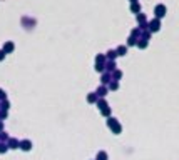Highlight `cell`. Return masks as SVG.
Masks as SVG:
<instances>
[{
  "label": "cell",
  "instance_id": "603a6c76",
  "mask_svg": "<svg viewBox=\"0 0 179 160\" xmlns=\"http://www.w3.org/2000/svg\"><path fill=\"white\" fill-rule=\"evenodd\" d=\"M0 142H8V135H7L3 130L0 132Z\"/></svg>",
  "mask_w": 179,
  "mask_h": 160
},
{
  "label": "cell",
  "instance_id": "4316f807",
  "mask_svg": "<svg viewBox=\"0 0 179 160\" xmlns=\"http://www.w3.org/2000/svg\"><path fill=\"white\" fill-rule=\"evenodd\" d=\"M5 55H7V53L3 52V50H0V62H2V60L5 59Z\"/></svg>",
  "mask_w": 179,
  "mask_h": 160
},
{
  "label": "cell",
  "instance_id": "9a60e30c",
  "mask_svg": "<svg viewBox=\"0 0 179 160\" xmlns=\"http://www.w3.org/2000/svg\"><path fill=\"white\" fill-rule=\"evenodd\" d=\"M107 87H109V90L116 92V90H119V82H117V80H112V82H111Z\"/></svg>",
  "mask_w": 179,
  "mask_h": 160
},
{
  "label": "cell",
  "instance_id": "7a4b0ae2",
  "mask_svg": "<svg viewBox=\"0 0 179 160\" xmlns=\"http://www.w3.org/2000/svg\"><path fill=\"white\" fill-rule=\"evenodd\" d=\"M154 15H156V19H162V17L166 15V5H162V3L156 5V8H154Z\"/></svg>",
  "mask_w": 179,
  "mask_h": 160
},
{
  "label": "cell",
  "instance_id": "52a82bcc",
  "mask_svg": "<svg viewBox=\"0 0 179 160\" xmlns=\"http://www.w3.org/2000/svg\"><path fill=\"white\" fill-rule=\"evenodd\" d=\"M86 100H87V103H97V100H99V97H97V93L95 92H91V93H87V97H86Z\"/></svg>",
  "mask_w": 179,
  "mask_h": 160
},
{
  "label": "cell",
  "instance_id": "6da1fadb",
  "mask_svg": "<svg viewBox=\"0 0 179 160\" xmlns=\"http://www.w3.org/2000/svg\"><path fill=\"white\" fill-rule=\"evenodd\" d=\"M106 123H107V127L112 130L114 135H119V133L122 132V125H120L119 122H117V119H114V117H107Z\"/></svg>",
  "mask_w": 179,
  "mask_h": 160
},
{
  "label": "cell",
  "instance_id": "7402d4cb",
  "mask_svg": "<svg viewBox=\"0 0 179 160\" xmlns=\"http://www.w3.org/2000/svg\"><path fill=\"white\" fill-rule=\"evenodd\" d=\"M137 22H139V25L141 23H146V15L144 13H137Z\"/></svg>",
  "mask_w": 179,
  "mask_h": 160
},
{
  "label": "cell",
  "instance_id": "ba28073f",
  "mask_svg": "<svg viewBox=\"0 0 179 160\" xmlns=\"http://www.w3.org/2000/svg\"><path fill=\"white\" fill-rule=\"evenodd\" d=\"M7 145H8V148H12V150H15V148H20V142L17 139H8V142H7Z\"/></svg>",
  "mask_w": 179,
  "mask_h": 160
},
{
  "label": "cell",
  "instance_id": "277c9868",
  "mask_svg": "<svg viewBox=\"0 0 179 160\" xmlns=\"http://www.w3.org/2000/svg\"><path fill=\"white\" fill-rule=\"evenodd\" d=\"M95 93H97V97L99 99H106V95L109 93V87L107 85H100L97 90H95Z\"/></svg>",
  "mask_w": 179,
  "mask_h": 160
},
{
  "label": "cell",
  "instance_id": "44dd1931",
  "mask_svg": "<svg viewBox=\"0 0 179 160\" xmlns=\"http://www.w3.org/2000/svg\"><path fill=\"white\" fill-rule=\"evenodd\" d=\"M127 45H129V47H132V45H137V39H136V37H132V35H131V37L127 39Z\"/></svg>",
  "mask_w": 179,
  "mask_h": 160
},
{
  "label": "cell",
  "instance_id": "4fadbf2b",
  "mask_svg": "<svg viewBox=\"0 0 179 160\" xmlns=\"http://www.w3.org/2000/svg\"><path fill=\"white\" fill-rule=\"evenodd\" d=\"M117 57H124L126 55V52H127V47L126 45H120V47H117Z\"/></svg>",
  "mask_w": 179,
  "mask_h": 160
},
{
  "label": "cell",
  "instance_id": "f1b7e54d",
  "mask_svg": "<svg viewBox=\"0 0 179 160\" xmlns=\"http://www.w3.org/2000/svg\"><path fill=\"white\" fill-rule=\"evenodd\" d=\"M129 2H131V3H134V2H137V0H129Z\"/></svg>",
  "mask_w": 179,
  "mask_h": 160
},
{
  "label": "cell",
  "instance_id": "d4e9b609",
  "mask_svg": "<svg viewBox=\"0 0 179 160\" xmlns=\"http://www.w3.org/2000/svg\"><path fill=\"white\" fill-rule=\"evenodd\" d=\"M7 150H8V145L3 143V142H0V153H5Z\"/></svg>",
  "mask_w": 179,
  "mask_h": 160
},
{
  "label": "cell",
  "instance_id": "484cf974",
  "mask_svg": "<svg viewBox=\"0 0 179 160\" xmlns=\"http://www.w3.org/2000/svg\"><path fill=\"white\" fill-rule=\"evenodd\" d=\"M5 99H7V93L0 88V102H2V100H5Z\"/></svg>",
  "mask_w": 179,
  "mask_h": 160
},
{
  "label": "cell",
  "instance_id": "ffe728a7",
  "mask_svg": "<svg viewBox=\"0 0 179 160\" xmlns=\"http://www.w3.org/2000/svg\"><path fill=\"white\" fill-rule=\"evenodd\" d=\"M0 108H3V110H8V108H10V102H8V100H2V102H0Z\"/></svg>",
  "mask_w": 179,
  "mask_h": 160
},
{
  "label": "cell",
  "instance_id": "5bb4252c",
  "mask_svg": "<svg viewBox=\"0 0 179 160\" xmlns=\"http://www.w3.org/2000/svg\"><path fill=\"white\" fill-rule=\"evenodd\" d=\"M131 12H132V13H139L141 12L139 2H134V3H131Z\"/></svg>",
  "mask_w": 179,
  "mask_h": 160
},
{
  "label": "cell",
  "instance_id": "d6986e66",
  "mask_svg": "<svg viewBox=\"0 0 179 160\" xmlns=\"http://www.w3.org/2000/svg\"><path fill=\"white\" fill-rule=\"evenodd\" d=\"M137 47H139V48H146L147 47V39H137Z\"/></svg>",
  "mask_w": 179,
  "mask_h": 160
},
{
  "label": "cell",
  "instance_id": "8992f818",
  "mask_svg": "<svg viewBox=\"0 0 179 160\" xmlns=\"http://www.w3.org/2000/svg\"><path fill=\"white\" fill-rule=\"evenodd\" d=\"M20 150L30 152V150H32V142H30V140H22V142H20Z\"/></svg>",
  "mask_w": 179,
  "mask_h": 160
},
{
  "label": "cell",
  "instance_id": "8fae6325",
  "mask_svg": "<svg viewBox=\"0 0 179 160\" xmlns=\"http://www.w3.org/2000/svg\"><path fill=\"white\" fill-rule=\"evenodd\" d=\"M95 105H97V108H99V110H102V108H106V107H109V103H107V100H106V99H99V100H97V103H95Z\"/></svg>",
  "mask_w": 179,
  "mask_h": 160
},
{
  "label": "cell",
  "instance_id": "7c38bea8",
  "mask_svg": "<svg viewBox=\"0 0 179 160\" xmlns=\"http://www.w3.org/2000/svg\"><path fill=\"white\" fill-rule=\"evenodd\" d=\"M120 79H122V70H119V68H116V70L112 72V80H117V82H119Z\"/></svg>",
  "mask_w": 179,
  "mask_h": 160
},
{
  "label": "cell",
  "instance_id": "e0dca14e",
  "mask_svg": "<svg viewBox=\"0 0 179 160\" xmlns=\"http://www.w3.org/2000/svg\"><path fill=\"white\" fill-rule=\"evenodd\" d=\"M100 112V115H102V117H111V112H112V110H111V107H106V108H102V110H99Z\"/></svg>",
  "mask_w": 179,
  "mask_h": 160
},
{
  "label": "cell",
  "instance_id": "9c48e42d",
  "mask_svg": "<svg viewBox=\"0 0 179 160\" xmlns=\"http://www.w3.org/2000/svg\"><path fill=\"white\" fill-rule=\"evenodd\" d=\"M114 70H116V60H107V63H106V72H111V73H112Z\"/></svg>",
  "mask_w": 179,
  "mask_h": 160
},
{
  "label": "cell",
  "instance_id": "5b68a950",
  "mask_svg": "<svg viewBox=\"0 0 179 160\" xmlns=\"http://www.w3.org/2000/svg\"><path fill=\"white\" fill-rule=\"evenodd\" d=\"M161 28V20L159 19H154L153 22H149V30L151 32H159Z\"/></svg>",
  "mask_w": 179,
  "mask_h": 160
},
{
  "label": "cell",
  "instance_id": "ac0fdd59",
  "mask_svg": "<svg viewBox=\"0 0 179 160\" xmlns=\"http://www.w3.org/2000/svg\"><path fill=\"white\" fill-rule=\"evenodd\" d=\"M107 60H116V57H117V52L116 50H109V52L106 53Z\"/></svg>",
  "mask_w": 179,
  "mask_h": 160
},
{
  "label": "cell",
  "instance_id": "cb8c5ba5",
  "mask_svg": "<svg viewBox=\"0 0 179 160\" xmlns=\"http://www.w3.org/2000/svg\"><path fill=\"white\" fill-rule=\"evenodd\" d=\"M7 115H8V110H3V108H0V120H5Z\"/></svg>",
  "mask_w": 179,
  "mask_h": 160
},
{
  "label": "cell",
  "instance_id": "83f0119b",
  "mask_svg": "<svg viewBox=\"0 0 179 160\" xmlns=\"http://www.w3.org/2000/svg\"><path fill=\"white\" fill-rule=\"evenodd\" d=\"M3 130V123H2V120H0V132Z\"/></svg>",
  "mask_w": 179,
  "mask_h": 160
},
{
  "label": "cell",
  "instance_id": "2e32d148",
  "mask_svg": "<svg viewBox=\"0 0 179 160\" xmlns=\"http://www.w3.org/2000/svg\"><path fill=\"white\" fill-rule=\"evenodd\" d=\"M95 160H109V155H107V152H104V150H100V152L97 153V157H95Z\"/></svg>",
  "mask_w": 179,
  "mask_h": 160
},
{
  "label": "cell",
  "instance_id": "3957f363",
  "mask_svg": "<svg viewBox=\"0 0 179 160\" xmlns=\"http://www.w3.org/2000/svg\"><path fill=\"white\" fill-rule=\"evenodd\" d=\"M111 82H112V73L102 72V75H100V85H109Z\"/></svg>",
  "mask_w": 179,
  "mask_h": 160
},
{
  "label": "cell",
  "instance_id": "30bf717a",
  "mask_svg": "<svg viewBox=\"0 0 179 160\" xmlns=\"http://www.w3.org/2000/svg\"><path fill=\"white\" fill-rule=\"evenodd\" d=\"M13 48H15L13 42H7L5 45H3V48H2V50H3L5 53H10V52H13Z\"/></svg>",
  "mask_w": 179,
  "mask_h": 160
}]
</instances>
